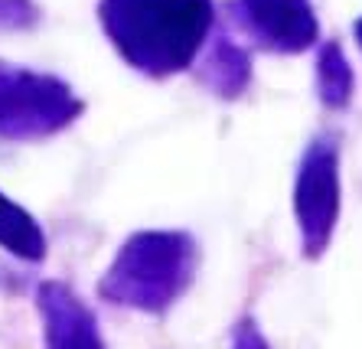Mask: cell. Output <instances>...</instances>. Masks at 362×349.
Instances as JSON below:
<instances>
[{
    "label": "cell",
    "instance_id": "1",
    "mask_svg": "<svg viewBox=\"0 0 362 349\" xmlns=\"http://www.w3.org/2000/svg\"><path fill=\"white\" fill-rule=\"evenodd\" d=\"M209 0H108V30L127 59L151 72H177L209 36Z\"/></svg>",
    "mask_w": 362,
    "mask_h": 349
},
{
    "label": "cell",
    "instance_id": "2",
    "mask_svg": "<svg viewBox=\"0 0 362 349\" xmlns=\"http://www.w3.org/2000/svg\"><path fill=\"white\" fill-rule=\"evenodd\" d=\"M294 213L303 255L320 258L333 239L339 215V153L329 137H317L303 153L294 189Z\"/></svg>",
    "mask_w": 362,
    "mask_h": 349
},
{
    "label": "cell",
    "instance_id": "3",
    "mask_svg": "<svg viewBox=\"0 0 362 349\" xmlns=\"http://www.w3.org/2000/svg\"><path fill=\"white\" fill-rule=\"evenodd\" d=\"M245 20L255 36L281 52H300L317 40L310 0H242Z\"/></svg>",
    "mask_w": 362,
    "mask_h": 349
},
{
    "label": "cell",
    "instance_id": "4",
    "mask_svg": "<svg viewBox=\"0 0 362 349\" xmlns=\"http://www.w3.org/2000/svg\"><path fill=\"white\" fill-rule=\"evenodd\" d=\"M317 88L327 108H346L353 98V69L337 43H327L317 56Z\"/></svg>",
    "mask_w": 362,
    "mask_h": 349
},
{
    "label": "cell",
    "instance_id": "5",
    "mask_svg": "<svg viewBox=\"0 0 362 349\" xmlns=\"http://www.w3.org/2000/svg\"><path fill=\"white\" fill-rule=\"evenodd\" d=\"M0 242H7L20 255H40L42 252L36 225L20 213L17 206H10L7 199H0Z\"/></svg>",
    "mask_w": 362,
    "mask_h": 349
},
{
    "label": "cell",
    "instance_id": "6",
    "mask_svg": "<svg viewBox=\"0 0 362 349\" xmlns=\"http://www.w3.org/2000/svg\"><path fill=\"white\" fill-rule=\"evenodd\" d=\"M248 72H252L248 56H245L238 46L222 43L219 49H216V62H212V82H216V88H219L222 95H238V92H242L245 82H248Z\"/></svg>",
    "mask_w": 362,
    "mask_h": 349
},
{
    "label": "cell",
    "instance_id": "7",
    "mask_svg": "<svg viewBox=\"0 0 362 349\" xmlns=\"http://www.w3.org/2000/svg\"><path fill=\"white\" fill-rule=\"evenodd\" d=\"M238 349H264V343L255 336V333H245L242 340H238Z\"/></svg>",
    "mask_w": 362,
    "mask_h": 349
},
{
    "label": "cell",
    "instance_id": "8",
    "mask_svg": "<svg viewBox=\"0 0 362 349\" xmlns=\"http://www.w3.org/2000/svg\"><path fill=\"white\" fill-rule=\"evenodd\" d=\"M356 40H359V46H362V20L356 23Z\"/></svg>",
    "mask_w": 362,
    "mask_h": 349
}]
</instances>
